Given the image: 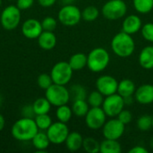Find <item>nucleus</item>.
<instances>
[{"label":"nucleus","mask_w":153,"mask_h":153,"mask_svg":"<svg viewBox=\"0 0 153 153\" xmlns=\"http://www.w3.org/2000/svg\"><path fill=\"white\" fill-rule=\"evenodd\" d=\"M39 131L34 118L30 117H22L18 119L11 128L13 137L20 142L31 141Z\"/></svg>","instance_id":"obj_1"},{"label":"nucleus","mask_w":153,"mask_h":153,"mask_svg":"<svg viewBox=\"0 0 153 153\" xmlns=\"http://www.w3.org/2000/svg\"><path fill=\"white\" fill-rule=\"evenodd\" d=\"M112 51L119 57L130 56L135 49V43L132 35L121 31L116 34L111 40Z\"/></svg>","instance_id":"obj_2"},{"label":"nucleus","mask_w":153,"mask_h":153,"mask_svg":"<svg viewBox=\"0 0 153 153\" xmlns=\"http://www.w3.org/2000/svg\"><path fill=\"white\" fill-rule=\"evenodd\" d=\"M110 62V56L103 48H93L87 56V67L93 73L104 71Z\"/></svg>","instance_id":"obj_3"},{"label":"nucleus","mask_w":153,"mask_h":153,"mask_svg":"<svg viewBox=\"0 0 153 153\" xmlns=\"http://www.w3.org/2000/svg\"><path fill=\"white\" fill-rule=\"evenodd\" d=\"M45 97L52 106L56 108L67 104L71 100L69 90L65 87V85L56 83H53L46 90Z\"/></svg>","instance_id":"obj_4"},{"label":"nucleus","mask_w":153,"mask_h":153,"mask_svg":"<svg viewBox=\"0 0 153 153\" xmlns=\"http://www.w3.org/2000/svg\"><path fill=\"white\" fill-rule=\"evenodd\" d=\"M103 16L110 21L123 18L127 12V5L124 0H109L102 6Z\"/></svg>","instance_id":"obj_5"},{"label":"nucleus","mask_w":153,"mask_h":153,"mask_svg":"<svg viewBox=\"0 0 153 153\" xmlns=\"http://www.w3.org/2000/svg\"><path fill=\"white\" fill-rule=\"evenodd\" d=\"M21 22V10L16 5H8L1 13L0 22L6 30L16 29Z\"/></svg>","instance_id":"obj_6"},{"label":"nucleus","mask_w":153,"mask_h":153,"mask_svg":"<svg viewBox=\"0 0 153 153\" xmlns=\"http://www.w3.org/2000/svg\"><path fill=\"white\" fill-rule=\"evenodd\" d=\"M58 21L65 26L77 25L82 19V12L74 4H65L58 12Z\"/></svg>","instance_id":"obj_7"},{"label":"nucleus","mask_w":153,"mask_h":153,"mask_svg":"<svg viewBox=\"0 0 153 153\" xmlns=\"http://www.w3.org/2000/svg\"><path fill=\"white\" fill-rule=\"evenodd\" d=\"M74 70L68 62L61 61L54 65L51 69L50 75L54 83L66 85L73 77Z\"/></svg>","instance_id":"obj_8"},{"label":"nucleus","mask_w":153,"mask_h":153,"mask_svg":"<svg viewBox=\"0 0 153 153\" xmlns=\"http://www.w3.org/2000/svg\"><path fill=\"white\" fill-rule=\"evenodd\" d=\"M126 103L123 97L118 93H115L109 96H107L104 99L101 108L106 113L107 117H117L118 114L125 108Z\"/></svg>","instance_id":"obj_9"},{"label":"nucleus","mask_w":153,"mask_h":153,"mask_svg":"<svg viewBox=\"0 0 153 153\" xmlns=\"http://www.w3.org/2000/svg\"><path fill=\"white\" fill-rule=\"evenodd\" d=\"M46 133L51 143L62 144L65 142L70 132L65 123L57 121L56 123H52V125L48 128Z\"/></svg>","instance_id":"obj_10"},{"label":"nucleus","mask_w":153,"mask_h":153,"mask_svg":"<svg viewBox=\"0 0 153 153\" xmlns=\"http://www.w3.org/2000/svg\"><path fill=\"white\" fill-rule=\"evenodd\" d=\"M84 117L88 128L91 130H99L105 125L107 115L101 107H94L89 109Z\"/></svg>","instance_id":"obj_11"},{"label":"nucleus","mask_w":153,"mask_h":153,"mask_svg":"<svg viewBox=\"0 0 153 153\" xmlns=\"http://www.w3.org/2000/svg\"><path fill=\"white\" fill-rule=\"evenodd\" d=\"M126 125H124L117 117L111 118L109 121L106 122L102 127V134L105 139L118 140L121 138L125 133Z\"/></svg>","instance_id":"obj_12"},{"label":"nucleus","mask_w":153,"mask_h":153,"mask_svg":"<svg viewBox=\"0 0 153 153\" xmlns=\"http://www.w3.org/2000/svg\"><path fill=\"white\" fill-rule=\"evenodd\" d=\"M118 82L116 78L110 75H101L96 81L97 90L105 97L117 92Z\"/></svg>","instance_id":"obj_13"},{"label":"nucleus","mask_w":153,"mask_h":153,"mask_svg":"<svg viewBox=\"0 0 153 153\" xmlns=\"http://www.w3.org/2000/svg\"><path fill=\"white\" fill-rule=\"evenodd\" d=\"M43 31L41 22L30 18L26 20L22 25V32L24 37L30 39H38L40 33Z\"/></svg>","instance_id":"obj_14"},{"label":"nucleus","mask_w":153,"mask_h":153,"mask_svg":"<svg viewBox=\"0 0 153 153\" xmlns=\"http://www.w3.org/2000/svg\"><path fill=\"white\" fill-rule=\"evenodd\" d=\"M134 99L141 105H150L153 103L152 84H143L139 88H136Z\"/></svg>","instance_id":"obj_15"},{"label":"nucleus","mask_w":153,"mask_h":153,"mask_svg":"<svg viewBox=\"0 0 153 153\" xmlns=\"http://www.w3.org/2000/svg\"><path fill=\"white\" fill-rule=\"evenodd\" d=\"M143 26L141 18L136 14H131L125 18L122 24V31L133 35L137 33Z\"/></svg>","instance_id":"obj_16"},{"label":"nucleus","mask_w":153,"mask_h":153,"mask_svg":"<svg viewBox=\"0 0 153 153\" xmlns=\"http://www.w3.org/2000/svg\"><path fill=\"white\" fill-rule=\"evenodd\" d=\"M38 44L44 50H51L56 45V36L53 31L43 30L38 37Z\"/></svg>","instance_id":"obj_17"},{"label":"nucleus","mask_w":153,"mask_h":153,"mask_svg":"<svg viewBox=\"0 0 153 153\" xmlns=\"http://www.w3.org/2000/svg\"><path fill=\"white\" fill-rule=\"evenodd\" d=\"M139 64L143 69H153V46H146L141 50Z\"/></svg>","instance_id":"obj_18"},{"label":"nucleus","mask_w":153,"mask_h":153,"mask_svg":"<svg viewBox=\"0 0 153 153\" xmlns=\"http://www.w3.org/2000/svg\"><path fill=\"white\" fill-rule=\"evenodd\" d=\"M83 138L82 134L78 132H71L69 133L65 143L66 148L70 152H77L82 147Z\"/></svg>","instance_id":"obj_19"},{"label":"nucleus","mask_w":153,"mask_h":153,"mask_svg":"<svg viewBox=\"0 0 153 153\" xmlns=\"http://www.w3.org/2000/svg\"><path fill=\"white\" fill-rule=\"evenodd\" d=\"M135 90H136L135 84L132 80L124 79L118 82L117 93H118L121 97L125 99V98L133 96L135 92Z\"/></svg>","instance_id":"obj_20"},{"label":"nucleus","mask_w":153,"mask_h":153,"mask_svg":"<svg viewBox=\"0 0 153 153\" xmlns=\"http://www.w3.org/2000/svg\"><path fill=\"white\" fill-rule=\"evenodd\" d=\"M31 142H32L34 148L39 152H45L48 148L49 144L51 143L47 133L42 132V131L41 132L39 131L36 134V135L33 137Z\"/></svg>","instance_id":"obj_21"},{"label":"nucleus","mask_w":153,"mask_h":153,"mask_svg":"<svg viewBox=\"0 0 153 153\" xmlns=\"http://www.w3.org/2000/svg\"><path fill=\"white\" fill-rule=\"evenodd\" d=\"M122 147L117 140L105 139L100 143V153H121Z\"/></svg>","instance_id":"obj_22"},{"label":"nucleus","mask_w":153,"mask_h":153,"mask_svg":"<svg viewBox=\"0 0 153 153\" xmlns=\"http://www.w3.org/2000/svg\"><path fill=\"white\" fill-rule=\"evenodd\" d=\"M68 63L74 71H80L87 66V56L83 53H75L70 57Z\"/></svg>","instance_id":"obj_23"},{"label":"nucleus","mask_w":153,"mask_h":153,"mask_svg":"<svg viewBox=\"0 0 153 153\" xmlns=\"http://www.w3.org/2000/svg\"><path fill=\"white\" fill-rule=\"evenodd\" d=\"M90 105L86 100H77L73 101L72 110L73 114L78 117H84L90 109Z\"/></svg>","instance_id":"obj_24"},{"label":"nucleus","mask_w":153,"mask_h":153,"mask_svg":"<svg viewBox=\"0 0 153 153\" xmlns=\"http://www.w3.org/2000/svg\"><path fill=\"white\" fill-rule=\"evenodd\" d=\"M51 104L48 100V99L45 98H39L37 99L33 104V110L36 115H41V114H48V112L51 109Z\"/></svg>","instance_id":"obj_25"},{"label":"nucleus","mask_w":153,"mask_h":153,"mask_svg":"<svg viewBox=\"0 0 153 153\" xmlns=\"http://www.w3.org/2000/svg\"><path fill=\"white\" fill-rule=\"evenodd\" d=\"M73 115L74 114H73L72 108L67 106V104L57 107L56 111V116L57 120L65 124H67L71 120Z\"/></svg>","instance_id":"obj_26"},{"label":"nucleus","mask_w":153,"mask_h":153,"mask_svg":"<svg viewBox=\"0 0 153 153\" xmlns=\"http://www.w3.org/2000/svg\"><path fill=\"white\" fill-rule=\"evenodd\" d=\"M136 12L142 14L149 13L153 10V0H133Z\"/></svg>","instance_id":"obj_27"},{"label":"nucleus","mask_w":153,"mask_h":153,"mask_svg":"<svg viewBox=\"0 0 153 153\" xmlns=\"http://www.w3.org/2000/svg\"><path fill=\"white\" fill-rule=\"evenodd\" d=\"M69 92H70V99L73 100V101L77 100H86L88 96L85 87L80 84L73 85L70 88Z\"/></svg>","instance_id":"obj_28"},{"label":"nucleus","mask_w":153,"mask_h":153,"mask_svg":"<svg viewBox=\"0 0 153 153\" xmlns=\"http://www.w3.org/2000/svg\"><path fill=\"white\" fill-rule=\"evenodd\" d=\"M83 150L88 153H98L100 152V143L92 137H87L83 139L82 143Z\"/></svg>","instance_id":"obj_29"},{"label":"nucleus","mask_w":153,"mask_h":153,"mask_svg":"<svg viewBox=\"0 0 153 153\" xmlns=\"http://www.w3.org/2000/svg\"><path fill=\"white\" fill-rule=\"evenodd\" d=\"M105 96L100 93L98 90L91 91L88 96H87V102L89 103L91 108L94 107H101L104 101Z\"/></svg>","instance_id":"obj_30"},{"label":"nucleus","mask_w":153,"mask_h":153,"mask_svg":"<svg viewBox=\"0 0 153 153\" xmlns=\"http://www.w3.org/2000/svg\"><path fill=\"white\" fill-rule=\"evenodd\" d=\"M34 120L36 122V125L39 128V130L41 131H47L48 128L52 125V119L48 114H41V115H36L34 117Z\"/></svg>","instance_id":"obj_31"},{"label":"nucleus","mask_w":153,"mask_h":153,"mask_svg":"<svg viewBox=\"0 0 153 153\" xmlns=\"http://www.w3.org/2000/svg\"><path fill=\"white\" fill-rule=\"evenodd\" d=\"M100 15V11L96 6L89 5L85 7L82 12V18L86 22H93Z\"/></svg>","instance_id":"obj_32"},{"label":"nucleus","mask_w":153,"mask_h":153,"mask_svg":"<svg viewBox=\"0 0 153 153\" xmlns=\"http://www.w3.org/2000/svg\"><path fill=\"white\" fill-rule=\"evenodd\" d=\"M137 128L143 132L149 131L152 128V117L150 115H143L136 121Z\"/></svg>","instance_id":"obj_33"},{"label":"nucleus","mask_w":153,"mask_h":153,"mask_svg":"<svg viewBox=\"0 0 153 153\" xmlns=\"http://www.w3.org/2000/svg\"><path fill=\"white\" fill-rule=\"evenodd\" d=\"M37 82H38L39 87L42 90H45V91L54 83L53 80L51 78V75L48 74H45V73L39 75Z\"/></svg>","instance_id":"obj_34"},{"label":"nucleus","mask_w":153,"mask_h":153,"mask_svg":"<svg viewBox=\"0 0 153 153\" xmlns=\"http://www.w3.org/2000/svg\"><path fill=\"white\" fill-rule=\"evenodd\" d=\"M141 32L143 38L149 41L153 42V23L152 22H147L141 28Z\"/></svg>","instance_id":"obj_35"},{"label":"nucleus","mask_w":153,"mask_h":153,"mask_svg":"<svg viewBox=\"0 0 153 153\" xmlns=\"http://www.w3.org/2000/svg\"><path fill=\"white\" fill-rule=\"evenodd\" d=\"M42 29L43 30H48V31H54L57 26V22L54 17L51 16H47L45 17L42 22H41Z\"/></svg>","instance_id":"obj_36"},{"label":"nucleus","mask_w":153,"mask_h":153,"mask_svg":"<svg viewBox=\"0 0 153 153\" xmlns=\"http://www.w3.org/2000/svg\"><path fill=\"white\" fill-rule=\"evenodd\" d=\"M119 121H121L124 125H128L129 123H131L132 119H133V114L129 111V110H126L125 108L118 114V116L117 117Z\"/></svg>","instance_id":"obj_37"},{"label":"nucleus","mask_w":153,"mask_h":153,"mask_svg":"<svg viewBox=\"0 0 153 153\" xmlns=\"http://www.w3.org/2000/svg\"><path fill=\"white\" fill-rule=\"evenodd\" d=\"M34 0H16V6L22 10H27L33 5Z\"/></svg>","instance_id":"obj_38"},{"label":"nucleus","mask_w":153,"mask_h":153,"mask_svg":"<svg viewBox=\"0 0 153 153\" xmlns=\"http://www.w3.org/2000/svg\"><path fill=\"white\" fill-rule=\"evenodd\" d=\"M22 115L23 117H30V118H34L36 117V114L33 110L32 105H27L22 108Z\"/></svg>","instance_id":"obj_39"},{"label":"nucleus","mask_w":153,"mask_h":153,"mask_svg":"<svg viewBox=\"0 0 153 153\" xmlns=\"http://www.w3.org/2000/svg\"><path fill=\"white\" fill-rule=\"evenodd\" d=\"M129 153H148V150L144 148L143 146H134L129 150Z\"/></svg>","instance_id":"obj_40"},{"label":"nucleus","mask_w":153,"mask_h":153,"mask_svg":"<svg viewBox=\"0 0 153 153\" xmlns=\"http://www.w3.org/2000/svg\"><path fill=\"white\" fill-rule=\"evenodd\" d=\"M56 0H38V3L42 7H50L56 4Z\"/></svg>","instance_id":"obj_41"},{"label":"nucleus","mask_w":153,"mask_h":153,"mask_svg":"<svg viewBox=\"0 0 153 153\" xmlns=\"http://www.w3.org/2000/svg\"><path fill=\"white\" fill-rule=\"evenodd\" d=\"M5 126V120H4V117H3L2 114H0V132L4 129Z\"/></svg>","instance_id":"obj_42"},{"label":"nucleus","mask_w":153,"mask_h":153,"mask_svg":"<svg viewBox=\"0 0 153 153\" xmlns=\"http://www.w3.org/2000/svg\"><path fill=\"white\" fill-rule=\"evenodd\" d=\"M62 2H63L64 5L65 4H72L74 2V0H62Z\"/></svg>","instance_id":"obj_43"},{"label":"nucleus","mask_w":153,"mask_h":153,"mask_svg":"<svg viewBox=\"0 0 153 153\" xmlns=\"http://www.w3.org/2000/svg\"><path fill=\"white\" fill-rule=\"evenodd\" d=\"M2 103H3V99H2V96L0 94V108L2 107Z\"/></svg>","instance_id":"obj_44"},{"label":"nucleus","mask_w":153,"mask_h":153,"mask_svg":"<svg viewBox=\"0 0 153 153\" xmlns=\"http://www.w3.org/2000/svg\"><path fill=\"white\" fill-rule=\"evenodd\" d=\"M1 4H2V0H0V6H1Z\"/></svg>","instance_id":"obj_45"},{"label":"nucleus","mask_w":153,"mask_h":153,"mask_svg":"<svg viewBox=\"0 0 153 153\" xmlns=\"http://www.w3.org/2000/svg\"><path fill=\"white\" fill-rule=\"evenodd\" d=\"M152 128H153V116H152Z\"/></svg>","instance_id":"obj_46"}]
</instances>
